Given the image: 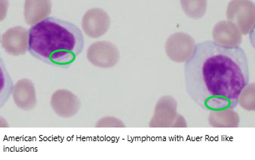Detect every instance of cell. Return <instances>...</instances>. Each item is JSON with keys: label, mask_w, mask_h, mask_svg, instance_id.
<instances>
[{"label": "cell", "mask_w": 255, "mask_h": 160, "mask_svg": "<svg viewBox=\"0 0 255 160\" xmlns=\"http://www.w3.org/2000/svg\"><path fill=\"white\" fill-rule=\"evenodd\" d=\"M249 79V59L243 48L223 46L212 40L198 43L184 65L187 94L206 111L237 108Z\"/></svg>", "instance_id": "1"}, {"label": "cell", "mask_w": 255, "mask_h": 160, "mask_svg": "<svg viewBox=\"0 0 255 160\" xmlns=\"http://www.w3.org/2000/svg\"><path fill=\"white\" fill-rule=\"evenodd\" d=\"M84 45L78 26L58 17H47L29 30V52L50 65H70L83 52Z\"/></svg>", "instance_id": "2"}, {"label": "cell", "mask_w": 255, "mask_h": 160, "mask_svg": "<svg viewBox=\"0 0 255 160\" xmlns=\"http://www.w3.org/2000/svg\"><path fill=\"white\" fill-rule=\"evenodd\" d=\"M120 53L117 47L108 41L94 42L88 48L87 59L100 68H111L118 64Z\"/></svg>", "instance_id": "3"}, {"label": "cell", "mask_w": 255, "mask_h": 160, "mask_svg": "<svg viewBox=\"0 0 255 160\" xmlns=\"http://www.w3.org/2000/svg\"><path fill=\"white\" fill-rule=\"evenodd\" d=\"M227 16L240 33L247 35L255 24V5L248 1H232L229 4Z\"/></svg>", "instance_id": "4"}, {"label": "cell", "mask_w": 255, "mask_h": 160, "mask_svg": "<svg viewBox=\"0 0 255 160\" xmlns=\"http://www.w3.org/2000/svg\"><path fill=\"white\" fill-rule=\"evenodd\" d=\"M196 43L194 39L184 33H176L167 39L165 51L171 61L177 63L186 62L193 55Z\"/></svg>", "instance_id": "5"}, {"label": "cell", "mask_w": 255, "mask_h": 160, "mask_svg": "<svg viewBox=\"0 0 255 160\" xmlns=\"http://www.w3.org/2000/svg\"><path fill=\"white\" fill-rule=\"evenodd\" d=\"M111 27V17L106 11L94 8L86 11L82 19L83 32L92 39L105 35Z\"/></svg>", "instance_id": "6"}, {"label": "cell", "mask_w": 255, "mask_h": 160, "mask_svg": "<svg viewBox=\"0 0 255 160\" xmlns=\"http://www.w3.org/2000/svg\"><path fill=\"white\" fill-rule=\"evenodd\" d=\"M1 44L5 52L11 56L24 55L29 49V30L21 26H15L4 32Z\"/></svg>", "instance_id": "7"}, {"label": "cell", "mask_w": 255, "mask_h": 160, "mask_svg": "<svg viewBox=\"0 0 255 160\" xmlns=\"http://www.w3.org/2000/svg\"><path fill=\"white\" fill-rule=\"evenodd\" d=\"M50 104L55 114L64 119L74 117L81 108V101L78 97L67 89L55 91L52 94Z\"/></svg>", "instance_id": "8"}, {"label": "cell", "mask_w": 255, "mask_h": 160, "mask_svg": "<svg viewBox=\"0 0 255 160\" xmlns=\"http://www.w3.org/2000/svg\"><path fill=\"white\" fill-rule=\"evenodd\" d=\"M177 102L174 98L162 97L156 104L154 115L149 123V127H172V123L174 120H177Z\"/></svg>", "instance_id": "9"}, {"label": "cell", "mask_w": 255, "mask_h": 160, "mask_svg": "<svg viewBox=\"0 0 255 160\" xmlns=\"http://www.w3.org/2000/svg\"><path fill=\"white\" fill-rule=\"evenodd\" d=\"M12 95L14 104L20 109L30 111L36 108L37 104L36 88L30 79L18 80L14 86Z\"/></svg>", "instance_id": "10"}, {"label": "cell", "mask_w": 255, "mask_h": 160, "mask_svg": "<svg viewBox=\"0 0 255 160\" xmlns=\"http://www.w3.org/2000/svg\"><path fill=\"white\" fill-rule=\"evenodd\" d=\"M214 42L223 46H240L243 42L241 33L234 23L222 20L215 25L213 30Z\"/></svg>", "instance_id": "11"}, {"label": "cell", "mask_w": 255, "mask_h": 160, "mask_svg": "<svg viewBox=\"0 0 255 160\" xmlns=\"http://www.w3.org/2000/svg\"><path fill=\"white\" fill-rule=\"evenodd\" d=\"M52 12L51 1H26L24 4L25 22L29 26H34L49 17Z\"/></svg>", "instance_id": "12"}, {"label": "cell", "mask_w": 255, "mask_h": 160, "mask_svg": "<svg viewBox=\"0 0 255 160\" xmlns=\"http://www.w3.org/2000/svg\"><path fill=\"white\" fill-rule=\"evenodd\" d=\"M1 107L8 101L12 94L14 86L11 77L5 69L3 61H1Z\"/></svg>", "instance_id": "13"}, {"label": "cell", "mask_w": 255, "mask_h": 160, "mask_svg": "<svg viewBox=\"0 0 255 160\" xmlns=\"http://www.w3.org/2000/svg\"><path fill=\"white\" fill-rule=\"evenodd\" d=\"M95 127L97 128H125L123 121L114 117H106L101 118L97 122Z\"/></svg>", "instance_id": "14"}]
</instances>
